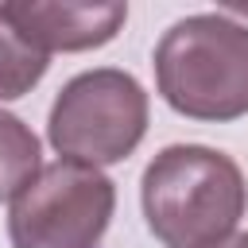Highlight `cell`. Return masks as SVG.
<instances>
[{"label":"cell","mask_w":248,"mask_h":248,"mask_svg":"<svg viewBox=\"0 0 248 248\" xmlns=\"http://www.w3.org/2000/svg\"><path fill=\"white\" fill-rule=\"evenodd\" d=\"M213 248H248V232H240V229H236L232 236H225V240H221V244H213Z\"/></svg>","instance_id":"ba28073f"},{"label":"cell","mask_w":248,"mask_h":248,"mask_svg":"<svg viewBox=\"0 0 248 248\" xmlns=\"http://www.w3.org/2000/svg\"><path fill=\"white\" fill-rule=\"evenodd\" d=\"M155 89L186 120L248 116V23L225 12L170 23L155 46Z\"/></svg>","instance_id":"7a4b0ae2"},{"label":"cell","mask_w":248,"mask_h":248,"mask_svg":"<svg viewBox=\"0 0 248 248\" xmlns=\"http://www.w3.org/2000/svg\"><path fill=\"white\" fill-rule=\"evenodd\" d=\"M39 155V136L16 112L0 108V202H12L43 170Z\"/></svg>","instance_id":"8992f818"},{"label":"cell","mask_w":248,"mask_h":248,"mask_svg":"<svg viewBox=\"0 0 248 248\" xmlns=\"http://www.w3.org/2000/svg\"><path fill=\"white\" fill-rule=\"evenodd\" d=\"M140 205L163 248H213L236 232L248 186L232 155L205 143H170L143 167Z\"/></svg>","instance_id":"6da1fadb"},{"label":"cell","mask_w":248,"mask_h":248,"mask_svg":"<svg viewBox=\"0 0 248 248\" xmlns=\"http://www.w3.org/2000/svg\"><path fill=\"white\" fill-rule=\"evenodd\" d=\"M116 209V182L74 159L46 163L8 205L12 248H97Z\"/></svg>","instance_id":"277c9868"},{"label":"cell","mask_w":248,"mask_h":248,"mask_svg":"<svg viewBox=\"0 0 248 248\" xmlns=\"http://www.w3.org/2000/svg\"><path fill=\"white\" fill-rule=\"evenodd\" d=\"M0 16L43 54H70V50H93L120 35L128 19V4L105 0H27V4H0Z\"/></svg>","instance_id":"5b68a950"},{"label":"cell","mask_w":248,"mask_h":248,"mask_svg":"<svg viewBox=\"0 0 248 248\" xmlns=\"http://www.w3.org/2000/svg\"><path fill=\"white\" fill-rule=\"evenodd\" d=\"M147 93L143 85L116 66H97L74 74L46 116V140L58 159L85 167L124 163L147 136Z\"/></svg>","instance_id":"3957f363"},{"label":"cell","mask_w":248,"mask_h":248,"mask_svg":"<svg viewBox=\"0 0 248 248\" xmlns=\"http://www.w3.org/2000/svg\"><path fill=\"white\" fill-rule=\"evenodd\" d=\"M50 66V54L31 46L4 16H0V101H16L31 93Z\"/></svg>","instance_id":"52a82bcc"}]
</instances>
